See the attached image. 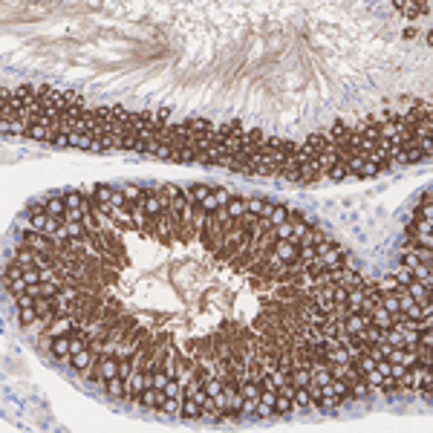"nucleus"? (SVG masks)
Masks as SVG:
<instances>
[{
  "label": "nucleus",
  "mask_w": 433,
  "mask_h": 433,
  "mask_svg": "<svg viewBox=\"0 0 433 433\" xmlns=\"http://www.w3.org/2000/svg\"><path fill=\"white\" fill-rule=\"evenodd\" d=\"M64 225H67V234H70V237H78V240H84V237H87L84 223H64Z\"/></svg>",
  "instance_id": "nucleus-33"
},
{
  "label": "nucleus",
  "mask_w": 433,
  "mask_h": 433,
  "mask_svg": "<svg viewBox=\"0 0 433 433\" xmlns=\"http://www.w3.org/2000/svg\"><path fill=\"white\" fill-rule=\"evenodd\" d=\"M347 176H350V168H347V165H332V168H329V171H327V176H324V179H329V182H344V179H347Z\"/></svg>",
  "instance_id": "nucleus-17"
},
{
  "label": "nucleus",
  "mask_w": 433,
  "mask_h": 433,
  "mask_svg": "<svg viewBox=\"0 0 433 433\" xmlns=\"http://www.w3.org/2000/svg\"><path fill=\"white\" fill-rule=\"evenodd\" d=\"M260 401H263V404H269V407H274V401H277V390H260Z\"/></svg>",
  "instance_id": "nucleus-36"
},
{
  "label": "nucleus",
  "mask_w": 433,
  "mask_h": 433,
  "mask_svg": "<svg viewBox=\"0 0 433 433\" xmlns=\"http://www.w3.org/2000/svg\"><path fill=\"white\" fill-rule=\"evenodd\" d=\"M378 174H381V168H378L375 162H367V159H364V165L352 176H378Z\"/></svg>",
  "instance_id": "nucleus-29"
},
{
  "label": "nucleus",
  "mask_w": 433,
  "mask_h": 433,
  "mask_svg": "<svg viewBox=\"0 0 433 433\" xmlns=\"http://www.w3.org/2000/svg\"><path fill=\"white\" fill-rule=\"evenodd\" d=\"M295 410H309L312 407V396H309V387H295Z\"/></svg>",
  "instance_id": "nucleus-12"
},
{
  "label": "nucleus",
  "mask_w": 433,
  "mask_h": 433,
  "mask_svg": "<svg viewBox=\"0 0 433 433\" xmlns=\"http://www.w3.org/2000/svg\"><path fill=\"white\" fill-rule=\"evenodd\" d=\"M64 202H67V208H81L84 194H78V191H64ZM81 211H84V208H81Z\"/></svg>",
  "instance_id": "nucleus-25"
},
{
  "label": "nucleus",
  "mask_w": 433,
  "mask_h": 433,
  "mask_svg": "<svg viewBox=\"0 0 433 433\" xmlns=\"http://www.w3.org/2000/svg\"><path fill=\"white\" fill-rule=\"evenodd\" d=\"M165 398H168V393H165V390L148 387V390H145V393L139 396V404H141L145 410H159V407H162V401H165Z\"/></svg>",
  "instance_id": "nucleus-2"
},
{
  "label": "nucleus",
  "mask_w": 433,
  "mask_h": 433,
  "mask_svg": "<svg viewBox=\"0 0 433 433\" xmlns=\"http://www.w3.org/2000/svg\"><path fill=\"white\" fill-rule=\"evenodd\" d=\"M202 416V404L197 398H185L182 401V419H199Z\"/></svg>",
  "instance_id": "nucleus-15"
},
{
  "label": "nucleus",
  "mask_w": 433,
  "mask_h": 433,
  "mask_svg": "<svg viewBox=\"0 0 433 433\" xmlns=\"http://www.w3.org/2000/svg\"><path fill=\"white\" fill-rule=\"evenodd\" d=\"M35 312H38V318H49V315H52V298H38V301H35Z\"/></svg>",
  "instance_id": "nucleus-24"
},
{
  "label": "nucleus",
  "mask_w": 433,
  "mask_h": 433,
  "mask_svg": "<svg viewBox=\"0 0 433 433\" xmlns=\"http://www.w3.org/2000/svg\"><path fill=\"white\" fill-rule=\"evenodd\" d=\"M373 327L390 329V327H393V315H390L387 309H381V306H375V309H373Z\"/></svg>",
  "instance_id": "nucleus-14"
},
{
  "label": "nucleus",
  "mask_w": 433,
  "mask_h": 433,
  "mask_svg": "<svg viewBox=\"0 0 433 433\" xmlns=\"http://www.w3.org/2000/svg\"><path fill=\"white\" fill-rule=\"evenodd\" d=\"M404 289H407V295H410V298H413V301H416V304H419V306H433V304H430V298H433V289H427L424 283L413 280V283H407Z\"/></svg>",
  "instance_id": "nucleus-3"
},
{
  "label": "nucleus",
  "mask_w": 433,
  "mask_h": 433,
  "mask_svg": "<svg viewBox=\"0 0 433 433\" xmlns=\"http://www.w3.org/2000/svg\"><path fill=\"white\" fill-rule=\"evenodd\" d=\"M141 211H145L148 217H159V214H162V199L156 197V194H145V199H141Z\"/></svg>",
  "instance_id": "nucleus-10"
},
{
  "label": "nucleus",
  "mask_w": 433,
  "mask_h": 433,
  "mask_svg": "<svg viewBox=\"0 0 433 433\" xmlns=\"http://www.w3.org/2000/svg\"><path fill=\"white\" fill-rule=\"evenodd\" d=\"M271 211H274V202H263V211H260V217H271Z\"/></svg>",
  "instance_id": "nucleus-42"
},
{
  "label": "nucleus",
  "mask_w": 433,
  "mask_h": 433,
  "mask_svg": "<svg viewBox=\"0 0 433 433\" xmlns=\"http://www.w3.org/2000/svg\"><path fill=\"white\" fill-rule=\"evenodd\" d=\"M398 286H401V283H398L393 274H387V277H381V286H378V292H381V295H384V292H396Z\"/></svg>",
  "instance_id": "nucleus-31"
},
{
  "label": "nucleus",
  "mask_w": 433,
  "mask_h": 433,
  "mask_svg": "<svg viewBox=\"0 0 433 433\" xmlns=\"http://www.w3.org/2000/svg\"><path fill=\"white\" fill-rule=\"evenodd\" d=\"M286 217H289V211H286V205H274V211H271V217H263L266 223L271 225V228H277V225L286 223Z\"/></svg>",
  "instance_id": "nucleus-18"
},
{
  "label": "nucleus",
  "mask_w": 433,
  "mask_h": 433,
  "mask_svg": "<svg viewBox=\"0 0 433 433\" xmlns=\"http://www.w3.org/2000/svg\"><path fill=\"white\" fill-rule=\"evenodd\" d=\"M26 136L35 141H52L55 139V130L49 127V124H29L26 127Z\"/></svg>",
  "instance_id": "nucleus-8"
},
{
  "label": "nucleus",
  "mask_w": 433,
  "mask_h": 433,
  "mask_svg": "<svg viewBox=\"0 0 433 433\" xmlns=\"http://www.w3.org/2000/svg\"><path fill=\"white\" fill-rule=\"evenodd\" d=\"M15 301H18V309H29V306H35V298H32V295H29V292L18 295Z\"/></svg>",
  "instance_id": "nucleus-37"
},
{
  "label": "nucleus",
  "mask_w": 433,
  "mask_h": 433,
  "mask_svg": "<svg viewBox=\"0 0 433 433\" xmlns=\"http://www.w3.org/2000/svg\"><path fill=\"white\" fill-rule=\"evenodd\" d=\"M364 289H347V306L350 312H361V304H364Z\"/></svg>",
  "instance_id": "nucleus-16"
},
{
  "label": "nucleus",
  "mask_w": 433,
  "mask_h": 433,
  "mask_svg": "<svg viewBox=\"0 0 433 433\" xmlns=\"http://www.w3.org/2000/svg\"><path fill=\"white\" fill-rule=\"evenodd\" d=\"M182 401H185V398H171V396H168L162 401L159 413H162V416H182Z\"/></svg>",
  "instance_id": "nucleus-13"
},
{
  "label": "nucleus",
  "mask_w": 433,
  "mask_h": 433,
  "mask_svg": "<svg viewBox=\"0 0 433 433\" xmlns=\"http://www.w3.org/2000/svg\"><path fill=\"white\" fill-rule=\"evenodd\" d=\"M47 214L49 217H61L64 220V214H67V202H64V191L61 194H55V197L47 199Z\"/></svg>",
  "instance_id": "nucleus-9"
},
{
  "label": "nucleus",
  "mask_w": 433,
  "mask_h": 433,
  "mask_svg": "<svg viewBox=\"0 0 433 433\" xmlns=\"http://www.w3.org/2000/svg\"><path fill=\"white\" fill-rule=\"evenodd\" d=\"M393 277H396V280L401 283V286H407V283H413V280H416V277H413V271H410L407 266H401V263H398V269L393 271Z\"/></svg>",
  "instance_id": "nucleus-28"
},
{
  "label": "nucleus",
  "mask_w": 433,
  "mask_h": 433,
  "mask_svg": "<svg viewBox=\"0 0 433 433\" xmlns=\"http://www.w3.org/2000/svg\"><path fill=\"white\" fill-rule=\"evenodd\" d=\"M188 208V199L185 197H176L174 199V211H185Z\"/></svg>",
  "instance_id": "nucleus-41"
},
{
  "label": "nucleus",
  "mask_w": 433,
  "mask_h": 433,
  "mask_svg": "<svg viewBox=\"0 0 433 433\" xmlns=\"http://www.w3.org/2000/svg\"><path fill=\"white\" fill-rule=\"evenodd\" d=\"M118 367H121V364H118L116 358H110V355H107V358H101V364H98V381H101V384H107V378H116V375H118Z\"/></svg>",
  "instance_id": "nucleus-7"
},
{
  "label": "nucleus",
  "mask_w": 433,
  "mask_h": 433,
  "mask_svg": "<svg viewBox=\"0 0 433 433\" xmlns=\"http://www.w3.org/2000/svg\"><path fill=\"white\" fill-rule=\"evenodd\" d=\"M165 393H168L171 398H185V396H182V384H179L176 378H171V381H168V387H165Z\"/></svg>",
  "instance_id": "nucleus-34"
},
{
  "label": "nucleus",
  "mask_w": 433,
  "mask_h": 433,
  "mask_svg": "<svg viewBox=\"0 0 433 433\" xmlns=\"http://www.w3.org/2000/svg\"><path fill=\"white\" fill-rule=\"evenodd\" d=\"M199 208L205 211V214H214V211H220V208H223V205H220V197H217V191H211L208 197H205V202H202Z\"/></svg>",
  "instance_id": "nucleus-22"
},
{
  "label": "nucleus",
  "mask_w": 433,
  "mask_h": 433,
  "mask_svg": "<svg viewBox=\"0 0 433 433\" xmlns=\"http://www.w3.org/2000/svg\"><path fill=\"white\" fill-rule=\"evenodd\" d=\"M18 318H21V324H24V327H26V324H32V321L38 318L35 306H29V309H21V312H18Z\"/></svg>",
  "instance_id": "nucleus-35"
},
{
  "label": "nucleus",
  "mask_w": 433,
  "mask_h": 433,
  "mask_svg": "<svg viewBox=\"0 0 433 433\" xmlns=\"http://www.w3.org/2000/svg\"><path fill=\"white\" fill-rule=\"evenodd\" d=\"M70 364H72V367H75V370H84V367L90 364V350L72 352V355H70Z\"/></svg>",
  "instance_id": "nucleus-23"
},
{
  "label": "nucleus",
  "mask_w": 433,
  "mask_h": 433,
  "mask_svg": "<svg viewBox=\"0 0 433 433\" xmlns=\"http://www.w3.org/2000/svg\"><path fill=\"white\" fill-rule=\"evenodd\" d=\"M329 352V361L332 364H352V355L344 347H335V350H327Z\"/></svg>",
  "instance_id": "nucleus-21"
},
{
  "label": "nucleus",
  "mask_w": 433,
  "mask_h": 433,
  "mask_svg": "<svg viewBox=\"0 0 433 433\" xmlns=\"http://www.w3.org/2000/svg\"><path fill=\"white\" fill-rule=\"evenodd\" d=\"M208 194H211L208 185H191V188H188V194H185V199L191 202V205H202Z\"/></svg>",
  "instance_id": "nucleus-11"
},
{
  "label": "nucleus",
  "mask_w": 433,
  "mask_h": 433,
  "mask_svg": "<svg viewBox=\"0 0 433 433\" xmlns=\"http://www.w3.org/2000/svg\"><path fill=\"white\" fill-rule=\"evenodd\" d=\"M130 375H133V364H130V361H121V367H118V378H121V381L127 384V381H130Z\"/></svg>",
  "instance_id": "nucleus-38"
},
{
  "label": "nucleus",
  "mask_w": 433,
  "mask_h": 433,
  "mask_svg": "<svg viewBox=\"0 0 433 433\" xmlns=\"http://www.w3.org/2000/svg\"><path fill=\"white\" fill-rule=\"evenodd\" d=\"M52 145H55V148H70V136H67V133H58V136L52 139Z\"/></svg>",
  "instance_id": "nucleus-40"
},
{
  "label": "nucleus",
  "mask_w": 433,
  "mask_h": 433,
  "mask_svg": "<svg viewBox=\"0 0 433 433\" xmlns=\"http://www.w3.org/2000/svg\"><path fill=\"white\" fill-rule=\"evenodd\" d=\"M113 194H116V188H110V185H95V202H110L113 199Z\"/></svg>",
  "instance_id": "nucleus-26"
},
{
  "label": "nucleus",
  "mask_w": 433,
  "mask_h": 433,
  "mask_svg": "<svg viewBox=\"0 0 433 433\" xmlns=\"http://www.w3.org/2000/svg\"><path fill=\"white\" fill-rule=\"evenodd\" d=\"M52 355L58 361H70L72 355V338L70 335H52Z\"/></svg>",
  "instance_id": "nucleus-4"
},
{
  "label": "nucleus",
  "mask_w": 433,
  "mask_h": 433,
  "mask_svg": "<svg viewBox=\"0 0 433 433\" xmlns=\"http://www.w3.org/2000/svg\"><path fill=\"white\" fill-rule=\"evenodd\" d=\"M171 378H174V375L168 373V370H153V387H156V390H165Z\"/></svg>",
  "instance_id": "nucleus-27"
},
{
  "label": "nucleus",
  "mask_w": 433,
  "mask_h": 433,
  "mask_svg": "<svg viewBox=\"0 0 433 433\" xmlns=\"http://www.w3.org/2000/svg\"><path fill=\"white\" fill-rule=\"evenodd\" d=\"M274 413H277V416H292V413H295V401L289 396H277V401H274Z\"/></svg>",
  "instance_id": "nucleus-20"
},
{
  "label": "nucleus",
  "mask_w": 433,
  "mask_h": 433,
  "mask_svg": "<svg viewBox=\"0 0 433 433\" xmlns=\"http://www.w3.org/2000/svg\"><path fill=\"white\" fill-rule=\"evenodd\" d=\"M81 350H87V344L81 338H72V352H81Z\"/></svg>",
  "instance_id": "nucleus-43"
},
{
  "label": "nucleus",
  "mask_w": 433,
  "mask_h": 433,
  "mask_svg": "<svg viewBox=\"0 0 433 433\" xmlns=\"http://www.w3.org/2000/svg\"><path fill=\"white\" fill-rule=\"evenodd\" d=\"M162 194H168V197H171V202H174L176 197H182V188H179V185H165Z\"/></svg>",
  "instance_id": "nucleus-39"
},
{
  "label": "nucleus",
  "mask_w": 433,
  "mask_h": 433,
  "mask_svg": "<svg viewBox=\"0 0 433 433\" xmlns=\"http://www.w3.org/2000/svg\"><path fill=\"white\" fill-rule=\"evenodd\" d=\"M124 197H127V202H141V199H145V191H141L139 185H124Z\"/></svg>",
  "instance_id": "nucleus-30"
},
{
  "label": "nucleus",
  "mask_w": 433,
  "mask_h": 433,
  "mask_svg": "<svg viewBox=\"0 0 433 433\" xmlns=\"http://www.w3.org/2000/svg\"><path fill=\"white\" fill-rule=\"evenodd\" d=\"M104 390L110 393V396H116V398H121V396H127V387H124V381L121 378H107V384H104Z\"/></svg>",
  "instance_id": "nucleus-19"
},
{
  "label": "nucleus",
  "mask_w": 433,
  "mask_h": 433,
  "mask_svg": "<svg viewBox=\"0 0 433 433\" xmlns=\"http://www.w3.org/2000/svg\"><path fill=\"white\" fill-rule=\"evenodd\" d=\"M274 254L286 263V266H292V263H301V248L295 246L292 240H274Z\"/></svg>",
  "instance_id": "nucleus-1"
},
{
  "label": "nucleus",
  "mask_w": 433,
  "mask_h": 433,
  "mask_svg": "<svg viewBox=\"0 0 433 433\" xmlns=\"http://www.w3.org/2000/svg\"><path fill=\"white\" fill-rule=\"evenodd\" d=\"M332 301L338 306H347V289H344L341 283H332Z\"/></svg>",
  "instance_id": "nucleus-32"
},
{
  "label": "nucleus",
  "mask_w": 433,
  "mask_h": 433,
  "mask_svg": "<svg viewBox=\"0 0 433 433\" xmlns=\"http://www.w3.org/2000/svg\"><path fill=\"white\" fill-rule=\"evenodd\" d=\"M240 217H246V199L234 194L228 199V205L223 208V220H240Z\"/></svg>",
  "instance_id": "nucleus-5"
},
{
  "label": "nucleus",
  "mask_w": 433,
  "mask_h": 433,
  "mask_svg": "<svg viewBox=\"0 0 433 433\" xmlns=\"http://www.w3.org/2000/svg\"><path fill=\"white\" fill-rule=\"evenodd\" d=\"M289 381H292L295 387H309V384H312V367H306V364H295V370L289 373Z\"/></svg>",
  "instance_id": "nucleus-6"
}]
</instances>
